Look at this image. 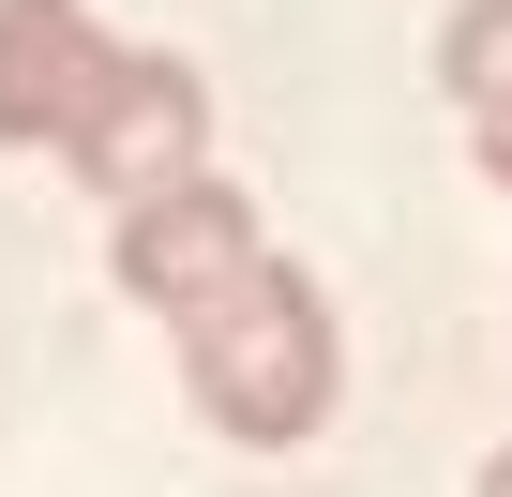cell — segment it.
Masks as SVG:
<instances>
[{"label":"cell","instance_id":"52a82bcc","mask_svg":"<svg viewBox=\"0 0 512 497\" xmlns=\"http://www.w3.org/2000/svg\"><path fill=\"white\" fill-rule=\"evenodd\" d=\"M482 497H512V452H482Z\"/></svg>","mask_w":512,"mask_h":497},{"label":"cell","instance_id":"8992f818","mask_svg":"<svg viewBox=\"0 0 512 497\" xmlns=\"http://www.w3.org/2000/svg\"><path fill=\"white\" fill-rule=\"evenodd\" d=\"M467 151H482V181L512 196V106H482V121H467Z\"/></svg>","mask_w":512,"mask_h":497},{"label":"cell","instance_id":"3957f363","mask_svg":"<svg viewBox=\"0 0 512 497\" xmlns=\"http://www.w3.org/2000/svg\"><path fill=\"white\" fill-rule=\"evenodd\" d=\"M106 76H121V46L91 31V0H0V136L16 151H76Z\"/></svg>","mask_w":512,"mask_h":497},{"label":"cell","instance_id":"7a4b0ae2","mask_svg":"<svg viewBox=\"0 0 512 497\" xmlns=\"http://www.w3.org/2000/svg\"><path fill=\"white\" fill-rule=\"evenodd\" d=\"M196 136H211V91H196V61H121L106 76V106L76 121V181L106 196V211H136V196H166V181H196Z\"/></svg>","mask_w":512,"mask_h":497},{"label":"cell","instance_id":"6da1fadb","mask_svg":"<svg viewBox=\"0 0 512 497\" xmlns=\"http://www.w3.org/2000/svg\"><path fill=\"white\" fill-rule=\"evenodd\" d=\"M181 377H196V407L241 437V452H287V437H317L332 422V302L256 241L241 272H211L181 317Z\"/></svg>","mask_w":512,"mask_h":497},{"label":"cell","instance_id":"5b68a950","mask_svg":"<svg viewBox=\"0 0 512 497\" xmlns=\"http://www.w3.org/2000/svg\"><path fill=\"white\" fill-rule=\"evenodd\" d=\"M437 91L482 121V106H512V0H452V31H437Z\"/></svg>","mask_w":512,"mask_h":497},{"label":"cell","instance_id":"277c9868","mask_svg":"<svg viewBox=\"0 0 512 497\" xmlns=\"http://www.w3.org/2000/svg\"><path fill=\"white\" fill-rule=\"evenodd\" d=\"M241 257H256V211H241L211 166L121 211V302H151V317H181V302H196L211 272H241Z\"/></svg>","mask_w":512,"mask_h":497}]
</instances>
